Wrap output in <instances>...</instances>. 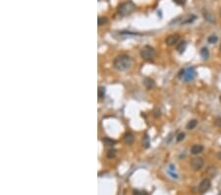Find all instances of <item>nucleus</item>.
<instances>
[{"label": "nucleus", "instance_id": "f257e3e1", "mask_svg": "<svg viewBox=\"0 0 221 195\" xmlns=\"http://www.w3.org/2000/svg\"><path fill=\"white\" fill-rule=\"evenodd\" d=\"M133 64V60L127 54H120L114 59L113 66L118 71H127Z\"/></svg>", "mask_w": 221, "mask_h": 195}, {"label": "nucleus", "instance_id": "f03ea898", "mask_svg": "<svg viewBox=\"0 0 221 195\" xmlns=\"http://www.w3.org/2000/svg\"><path fill=\"white\" fill-rule=\"evenodd\" d=\"M136 9V5L133 2L128 1V2H124L122 3L120 6L118 7V14L122 16V17H126V16L132 14Z\"/></svg>", "mask_w": 221, "mask_h": 195}, {"label": "nucleus", "instance_id": "7ed1b4c3", "mask_svg": "<svg viewBox=\"0 0 221 195\" xmlns=\"http://www.w3.org/2000/svg\"><path fill=\"white\" fill-rule=\"evenodd\" d=\"M197 76V72H195L194 67H190L187 69H183L179 72V78H181L182 80L186 82L193 81Z\"/></svg>", "mask_w": 221, "mask_h": 195}, {"label": "nucleus", "instance_id": "20e7f679", "mask_svg": "<svg viewBox=\"0 0 221 195\" xmlns=\"http://www.w3.org/2000/svg\"><path fill=\"white\" fill-rule=\"evenodd\" d=\"M156 55V51L150 45H146L141 50V56L144 60H151Z\"/></svg>", "mask_w": 221, "mask_h": 195}, {"label": "nucleus", "instance_id": "39448f33", "mask_svg": "<svg viewBox=\"0 0 221 195\" xmlns=\"http://www.w3.org/2000/svg\"><path fill=\"white\" fill-rule=\"evenodd\" d=\"M190 166L194 171H201L204 166V161L202 158H194L191 160Z\"/></svg>", "mask_w": 221, "mask_h": 195}, {"label": "nucleus", "instance_id": "423d86ee", "mask_svg": "<svg viewBox=\"0 0 221 195\" xmlns=\"http://www.w3.org/2000/svg\"><path fill=\"white\" fill-rule=\"evenodd\" d=\"M211 186V181L209 178H204L201 181L199 185V192L201 194H204L206 192H208L209 188Z\"/></svg>", "mask_w": 221, "mask_h": 195}, {"label": "nucleus", "instance_id": "0eeeda50", "mask_svg": "<svg viewBox=\"0 0 221 195\" xmlns=\"http://www.w3.org/2000/svg\"><path fill=\"white\" fill-rule=\"evenodd\" d=\"M179 38H180L179 35L173 34V35H170L167 36L166 40H165V43H166V45H169V47H173V45H177V43H179Z\"/></svg>", "mask_w": 221, "mask_h": 195}, {"label": "nucleus", "instance_id": "6e6552de", "mask_svg": "<svg viewBox=\"0 0 221 195\" xmlns=\"http://www.w3.org/2000/svg\"><path fill=\"white\" fill-rule=\"evenodd\" d=\"M142 83H144V87H146L147 90H151V89L155 87V82H154L151 78H144Z\"/></svg>", "mask_w": 221, "mask_h": 195}, {"label": "nucleus", "instance_id": "1a4fd4ad", "mask_svg": "<svg viewBox=\"0 0 221 195\" xmlns=\"http://www.w3.org/2000/svg\"><path fill=\"white\" fill-rule=\"evenodd\" d=\"M202 151H204V146L199 145V144H195L191 148V153L193 155H199V154L202 153Z\"/></svg>", "mask_w": 221, "mask_h": 195}, {"label": "nucleus", "instance_id": "9d476101", "mask_svg": "<svg viewBox=\"0 0 221 195\" xmlns=\"http://www.w3.org/2000/svg\"><path fill=\"white\" fill-rule=\"evenodd\" d=\"M124 140H125L126 144H128V145H132L135 141V137L131 132H127L125 135H124Z\"/></svg>", "mask_w": 221, "mask_h": 195}, {"label": "nucleus", "instance_id": "9b49d317", "mask_svg": "<svg viewBox=\"0 0 221 195\" xmlns=\"http://www.w3.org/2000/svg\"><path fill=\"white\" fill-rule=\"evenodd\" d=\"M204 19H206V21L209 22V23H211V24L215 23V17L212 14H211L210 12H208V11H206V10L204 11Z\"/></svg>", "mask_w": 221, "mask_h": 195}, {"label": "nucleus", "instance_id": "f8f14e48", "mask_svg": "<svg viewBox=\"0 0 221 195\" xmlns=\"http://www.w3.org/2000/svg\"><path fill=\"white\" fill-rule=\"evenodd\" d=\"M186 47H187V43L185 40H181V42H179L176 45V49L178 50L179 53H183L185 51Z\"/></svg>", "mask_w": 221, "mask_h": 195}, {"label": "nucleus", "instance_id": "ddd939ff", "mask_svg": "<svg viewBox=\"0 0 221 195\" xmlns=\"http://www.w3.org/2000/svg\"><path fill=\"white\" fill-rule=\"evenodd\" d=\"M197 119H192L187 123V129L188 130H193L194 128L197 127Z\"/></svg>", "mask_w": 221, "mask_h": 195}, {"label": "nucleus", "instance_id": "4468645a", "mask_svg": "<svg viewBox=\"0 0 221 195\" xmlns=\"http://www.w3.org/2000/svg\"><path fill=\"white\" fill-rule=\"evenodd\" d=\"M201 56L204 59V60L208 59V57H209V50H208V47H202V49H201Z\"/></svg>", "mask_w": 221, "mask_h": 195}, {"label": "nucleus", "instance_id": "2eb2a0df", "mask_svg": "<svg viewBox=\"0 0 221 195\" xmlns=\"http://www.w3.org/2000/svg\"><path fill=\"white\" fill-rule=\"evenodd\" d=\"M149 145H150V141H149V137L147 136V134H144V137H142V146L144 148H148Z\"/></svg>", "mask_w": 221, "mask_h": 195}, {"label": "nucleus", "instance_id": "dca6fc26", "mask_svg": "<svg viewBox=\"0 0 221 195\" xmlns=\"http://www.w3.org/2000/svg\"><path fill=\"white\" fill-rule=\"evenodd\" d=\"M218 40V38L215 35H212V36H209L208 38V43H210V45H213V43H216Z\"/></svg>", "mask_w": 221, "mask_h": 195}, {"label": "nucleus", "instance_id": "f3484780", "mask_svg": "<svg viewBox=\"0 0 221 195\" xmlns=\"http://www.w3.org/2000/svg\"><path fill=\"white\" fill-rule=\"evenodd\" d=\"M115 155H116V150H114V149H110V150H108L107 153H106V157L108 158V159H112V158H114Z\"/></svg>", "mask_w": 221, "mask_h": 195}, {"label": "nucleus", "instance_id": "a211bd4d", "mask_svg": "<svg viewBox=\"0 0 221 195\" xmlns=\"http://www.w3.org/2000/svg\"><path fill=\"white\" fill-rule=\"evenodd\" d=\"M98 98L99 99H103L105 96V88L104 87H99L98 88Z\"/></svg>", "mask_w": 221, "mask_h": 195}, {"label": "nucleus", "instance_id": "6ab92c4d", "mask_svg": "<svg viewBox=\"0 0 221 195\" xmlns=\"http://www.w3.org/2000/svg\"><path fill=\"white\" fill-rule=\"evenodd\" d=\"M102 142L105 144V145H107V146H111V145H113V144L116 143V141H115V140H112V139H109V138H104V139L102 140Z\"/></svg>", "mask_w": 221, "mask_h": 195}, {"label": "nucleus", "instance_id": "aec40b11", "mask_svg": "<svg viewBox=\"0 0 221 195\" xmlns=\"http://www.w3.org/2000/svg\"><path fill=\"white\" fill-rule=\"evenodd\" d=\"M195 19H197V17H195V15H193V16H191V17L187 18V20H184V21L182 22V24H190V23L194 22Z\"/></svg>", "mask_w": 221, "mask_h": 195}, {"label": "nucleus", "instance_id": "412c9836", "mask_svg": "<svg viewBox=\"0 0 221 195\" xmlns=\"http://www.w3.org/2000/svg\"><path fill=\"white\" fill-rule=\"evenodd\" d=\"M106 23H107V18H105V17H99L97 19V25L99 27L104 24H106Z\"/></svg>", "mask_w": 221, "mask_h": 195}, {"label": "nucleus", "instance_id": "4be33fe9", "mask_svg": "<svg viewBox=\"0 0 221 195\" xmlns=\"http://www.w3.org/2000/svg\"><path fill=\"white\" fill-rule=\"evenodd\" d=\"M184 139H185V133H183V132L179 133V134L177 135V137H176L177 142H181V141H183Z\"/></svg>", "mask_w": 221, "mask_h": 195}, {"label": "nucleus", "instance_id": "5701e85b", "mask_svg": "<svg viewBox=\"0 0 221 195\" xmlns=\"http://www.w3.org/2000/svg\"><path fill=\"white\" fill-rule=\"evenodd\" d=\"M174 3H176L177 5H180V6H184L187 2V0H173Z\"/></svg>", "mask_w": 221, "mask_h": 195}, {"label": "nucleus", "instance_id": "b1692460", "mask_svg": "<svg viewBox=\"0 0 221 195\" xmlns=\"http://www.w3.org/2000/svg\"><path fill=\"white\" fill-rule=\"evenodd\" d=\"M214 124L221 128V116H218L214 119Z\"/></svg>", "mask_w": 221, "mask_h": 195}, {"label": "nucleus", "instance_id": "393cba45", "mask_svg": "<svg viewBox=\"0 0 221 195\" xmlns=\"http://www.w3.org/2000/svg\"><path fill=\"white\" fill-rule=\"evenodd\" d=\"M134 195H146V191H139V190H134Z\"/></svg>", "mask_w": 221, "mask_h": 195}, {"label": "nucleus", "instance_id": "a878e982", "mask_svg": "<svg viewBox=\"0 0 221 195\" xmlns=\"http://www.w3.org/2000/svg\"><path fill=\"white\" fill-rule=\"evenodd\" d=\"M153 115L155 116V117H158V116H160V111H159V109H155V111H154Z\"/></svg>", "mask_w": 221, "mask_h": 195}, {"label": "nucleus", "instance_id": "bb28decb", "mask_svg": "<svg viewBox=\"0 0 221 195\" xmlns=\"http://www.w3.org/2000/svg\"><path fill=\"white\" fill-rule=\"evenodd\" d=\"M217 157H218V159H221V152H220L219 154H218V155H217Z\"/></svg>", "mask_w": 221, "mask_h": 195}, {"label": "nucleus", "instance_id": "cd10ccee", "mask_svg": "<svg viewBox=\"0 0 221 195\" xmlns=\"http://www.w3.org/2000/svg\"><path fill=\"white\" fill-rule=\"evenodd\" d=\"M219 101H220V103H221V95H220V97H219Z\"/></svg>", "mask_w": 221, "mask_h": 195}, {"label": "nucleus", "instance_id": "c85d7f7f", "mask_svg": "<svg viewBox=\"0 0 221 195\" xmlns=\"http://www.w3.org/2000/svg\"><path fill=\"white\" fill-rule=\"evenodd\" d=\"M220 49H221V47H220Z\"/></svg>", "mask_w": 221, "mask_h": 195}]
</instances>
